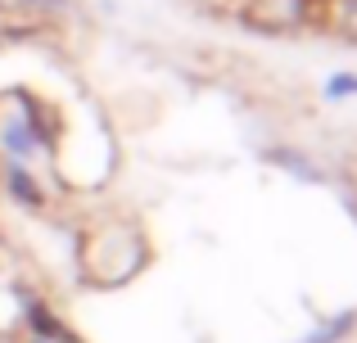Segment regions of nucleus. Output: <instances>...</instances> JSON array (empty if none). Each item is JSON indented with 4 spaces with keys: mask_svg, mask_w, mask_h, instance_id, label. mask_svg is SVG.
Here are the masks:
<instances>
[{
    "mask_svg": "<svg viewBox=\"0 0 357 343\" xmlns=\"http://www.w3.org/2000/svg\"><path fill=\"white\" fill-rule=\"evenodd\" d=\"M18 104L23 109H9V113L0 118V150H5L9 163H32L36 154L50 150V131L41 127V113H36L32 95L18 90Z\"/></svg>",
    "mask_w": 357,
    "mask_h": 343,
    "instance_id": "nucleus-1",
    "label": "nucleus"
},
{
    "mask_svg": "<svg viewBox=\"0 0 357 343\" xmlns=\"http://www.w3.org/2000/svg\"><path fill=\"white\" fill-rule=\"evenodd\" d=\"M326 0H244L240 14L258 32H298L307 23H321L331 9H321Z\"/></svg>",
    "mask_w": 357,
    "mask_h": 343,
    "instance_id": "nucleus-2",
    "label": "nucleus"
},
{
    "mask_svg": "<svg viewBox=\"0 0 357 343\" xmlns=\"http://www.w3.org/2000/svg\"><path fill=\"white\" fill-rule=\"evenodd\" d=\"M23 312H27V339L23 343H82L50 308H45V303L23 298Z\"/></svg>",
    "mask_w": 357,
    "mask_h": 343,
    "instance_id": "nucleus-3",
    "label": "nucleus"
},
{
    "mask_svg": "<svg viewBox=\"0 0 357 343\" xmlns=\"http://www.w3.org/2000/svg\"><path fill=\"white\" fill-rule=\"evenodd\" d=\"M5 190L14 203H23V208H41L45 194L41 185L32 181V172H27V163H5Z\"/></svg>",
    "mask_w": 357,
    "mask_h": 343,
    "instance_id": "nucleus-4",
    "label": "nucleus"
},
{
    "mask_svg": "<svg viewBox=\"0 0 357 343\" xmlns=\"http://www.w3.org/2000/svg\"><path fill=\"white\" fill-rule=\"evenodd\" d=\"M331 18L349 41H357V0H340V9H331Z\"/></svg>",
    "mask_w": 357,
    "mask_h": 343,
    "instance_id": "nucleus-5",
    "label": "nucleus"
},
{
    "mask_svg": "<svg viewBox=\"0 0 357 343\" xmlns=\"http://www.w3.org/2000/svg\"><path fill=\"white\" fill-rule=\"evenodd\" d=\"M353 90H357V77H349V72H340L331 81V95H353Z\"/></svg>",
    "mask_w": 357,
    "mask_h": 343,
    "instance_id": "nucleus-6",
    "label": "nucleus"
}]
</instances>
